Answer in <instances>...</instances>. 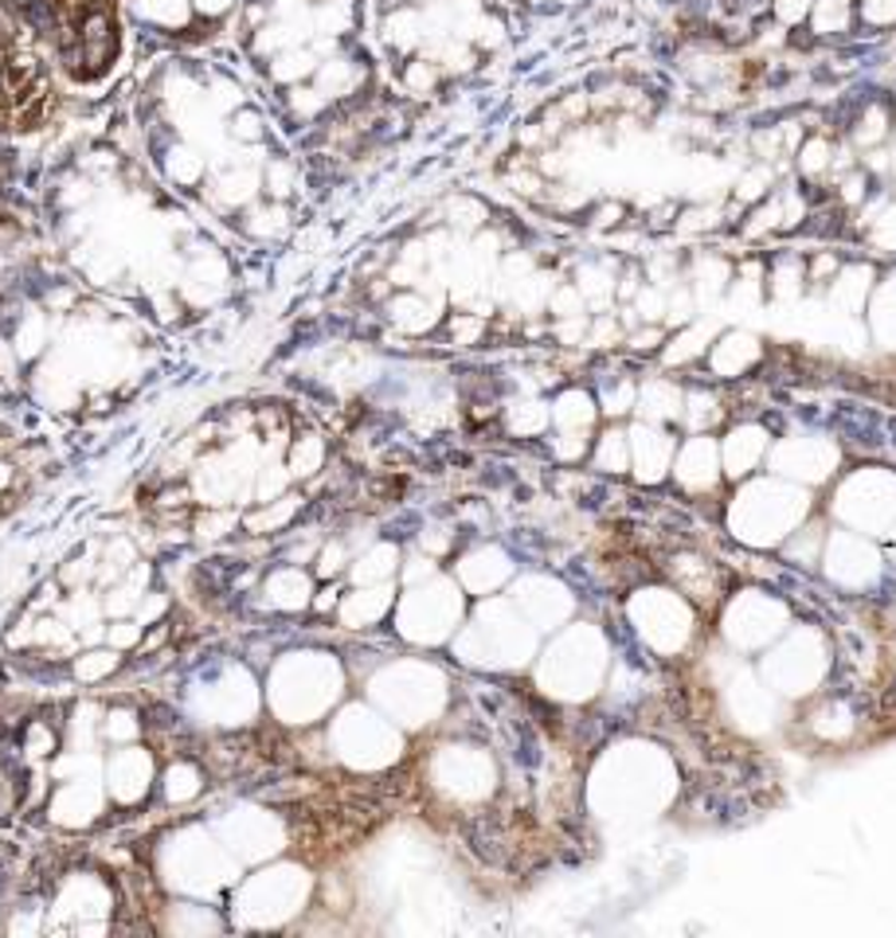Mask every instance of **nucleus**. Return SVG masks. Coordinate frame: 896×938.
Wrapping results in <instances>:
<instances>
[{"label":"nucleus","instance_id":"7","mask_svg":"<svg viewBox=\"0 0 896 938\" xmlns=\"http://www.w3.org/2000/svg\"><path fill=\"white\" fill-rule=\"evenodd\" d=\"M545 4H548V0H545ZM556 4H568V0H556Z\"/></svg>","mask_w":896,"mask_h":938},{"label":"nucleus","instance_id":"4","mask_svg":"<svg viewBox=\"0 0 896 938\" xmlns=\"http://www.w3.org/2000/svg\"><path fill=\"white\" fill-rule=\"evenodd\" d=\"M810 9H815V0H775V12H780V20H787V24L803 20Z\"/></svg>","mask_w":896,"mask_h":938},{"label":"nucleus","instance_id":"1","mask_svg":"<svg viewBox=\"0 0 896 938\" xmlns=\"http://www.w3.org/2000/svg\"><path fill=\"white\" fill-rule=\"evenodd\" d=\"M134 12L149 24H157L161 32H180L197 20L192 12V0H134Z\"/></svg>","mask_w":896,"mask_h":938},{"label":"nucleus","instance_id":"2","mask_svg":"<svg viewBox=\"0 0 896 938\" xmlns=\"http://www.w3.org/2000/svg\"><path fill=\"white\" fill-rule=\"evenodd\" d=\"M352 20V4L349 0H322L314 9V27L325 32V36H341Z\"/></svg>","mask_w":896,"mask_h":938},{"label":"nucleus","instance_id":"3","mask_svg":"<svg viewBox=\"0 0 896 938\" xmlns=\"http://www.w3.org/2000/svg\"><path fill=\"white\" fill-rule=\"evenodd\" d=\"M850 24V0H815L818 32H845Z\"/></svg>","mask_w":896,"mask_h":938},{"label":"nucleus","instance_id":"6","mask_svg":"<svg viewBox=\"0 0 896 938\" xmlns=\"http://www.w3.org/2000/svg\"><path fill=\"white\" fill-rule=\"evenodd\" d=\"M235 0H192V12H204V16H224Z\"/></svg>","mask_w":896,"mask_h":938},{"label":"nucleus","instance_id":"5","mask_svg":"<svg viewBox=\"0 0 896 938\" xmlns=\"http://www.w3.org/2000/svg\"><path fill=\"white\" fill-rule=\"evenodd\" d=\"M865 20H873V24H888V20L896 16V0H865Z\"/></svg>","mask_w":896,"mask_h":938}]
</instances>
